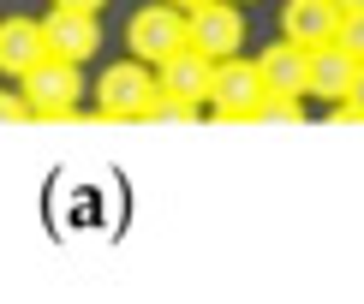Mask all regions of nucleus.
<instances>
[{
	"mask_svg": "<svg viewBox=\"0 0 364 304\" xmlns=\"http://www.w3.org/2000/svg\"><path fill=\"white\" fill-rule=\"evenodd\" d=\"M197 108H203V102L173 96V89H156V102H149V114H144V119H197Z\"/></svg>",
	"mask_w": 364,
	"mask_h": 304,
	"instance_id": "13",
	"label": "nucleus"
},
{
	"mask_svg": "<svg viewBox=\"0 0 364 304\" xmlns=\"http://www.w3.org/2000/svg\"><path fill=\"white\" fill-rule=\"evenodd\" d=\"M126 42L132 54L149 60V66H161L168 54L191 48V24H186V6H173V0H161V6H138L126 24Z\"/></svg>",
	"mask_w": 364,
	"mask_h": 304,
	"instance_id": "3",
	"label": "nucleus"
},
{
	"mask_svg": "<svg viewBox=\"0 0 364 304\" xmlns=\"http://www.w3.org/2000/svg\"><path fill=\"white\" fill-rule=\"evenodd\" d=\"M263 96H269V84L257 72V60H239V54L215 60V84H209V114L215 119H257Z\"/></svg>",
	"mask_w": 364,
	"mask_h": 304,
	"instance_id": "4",
	"label": "nucleus"
},
{
	"mask_svg": "<svg viewBox=\"0 0 364 304\" xmlns=\"http://www.w3.org/2000/svg\"><path fill=\"white\" fill-rule=\"evenodd\" d=\"M173 6H186V12H191V6H203V0H173Z\"/></svg>",
	"mask_w": 364,
	"mask_h": 304,
	"instance_id": "19",
	"label": "nucleus"
},
{
	"mask_svg": "<svg viewBox=\"0 0 364 304\" xmlns=\"http://www.w3.org/2000/svg\"><path fill=\"white\" fill-rule=\"evenodd\" d=\"M257 72H263L269 89H287V96H305L311 89V48H299L293 36H281L275 48L257 54Z\"/></svg>",
	"mask_w": 364,
	"mask_h": 304,
	"instance_id": "9",
	"label": "nucleus"
},
{
	"mask_svg": "<svg viewBox=\"0 0 364 304\" xmlns=\"http://www.w3.org/2000/svg\"><path fill=\"white\" fill-rule=\"evenodd\" d=\"M341 48L346 54H353V60H364V12H346V18H341Z\"/></svg>",
	"mask_w": 364,
	"mask_h": 304,
	"instance_id": "15",
	"label": "nucleus"
},
{
	"mask_svg": "<svg viewBox=\"0 0 364 304\" xmlns=\"http://www.w3.org/2000/svg\"><path fill=\"white\" fill-rule=\"evenodd\" d=\"M42 60H48V30H42V18H6L0 24V72L6 78H24Z\"/></svg>",
	"mask_w": 364,
	"mask_h": 304,
	"instance_id": "8",
	"label": "nucleus"
},
{
	"mask_svg": "<svg viewBox=\"0 0 364 304\" xmlns=\"http://www.w3.org/2000/svg\"><path fill=\"white\" fill-rule=\"evenodd\" d=\"M186 24H191V48H197V54H209V60L239 54L245 18H239L233 0H203V6H191V12H186Z\"/></svg>",
	"mask_w": 364,
	"mask_h": 304,
	"instance_id": "5",
	"label": "nucleus"
},
{
	"mask_svg": "<svg viewBox=\"0 0 364 304\" xmlns=\"http://www.w3.org/2000/svg\"><path fill=\"white\" fill-rule=\"evenodd\" d=\"M161 89H173V96H191V102H209V84H215V60L197 54V48H179L156 66Z\"/></svg>",
	"mask_w": 364,
	"mask_h": 304,
	"instance_id": "10",
	"label": "nucleus"
},
{
	"mask_svg": "<svg viewBox=\"0 0 364 304\" xmlns=\"http://www.w3.org/2000/svg\"><path fill=\"white\" fill-rule=\"evenodd\" d=\"M341 119H364V60H358V72H353L346 102H335V126H341Z\"/></svg>",
	"mask_w": 364,
	"mask_h": 304,
	"instance_id": "14",
	"label": "nucleus"
},
{
	"mask_svg": "<svg viewBox=\"0 0 364 304\" xmlns=\"http://www.w3.org/2000/svg\"><path fill=\"white\" fill-rule=\"evenodd\" d=\"M341 18H346L341 0H287V12H281V36H293L299 48H323V42L341 36Z\"/></svg>",
	"mask_w": 364,
	"mask_h": 304,
	"instance_id": "6",
	"label": "nucleus"
},
{
	"mask_svg": "<svg viewBox=\"0 0 364 304\" xmlns=\"http://www.w3.org/2000/svg\"><path fill=\"white\" fill-rule=\"evenodd\" d=\"M353 72L358 60L341 48V42H323V48H311V96L323 102H346V89H353Z\"/></svg>",
	"mask_w": 364,
	"mask_h": 304,
	"instance_id": "11",
	"label": "nucleus"
},
{
	"mask_svg": "<svg viewBox=\"0 0 364 304\" xmlns=\"http://www.w3.org/2000/svg\"><path fill=\"white\" fill-rule=\"evenodd\" d=\"M12 119H36V114H30V102H24V89H18V96L0 89V126H12Z\"/></svg>",
	"mask_w": 364,
	"mask_h": 304,
	"instance_id": "16",
	"label": "nucleus"
},
{
	"mask_svg": "<svg viewBox=\"0 0 364 304\" xmlns=\"http://www.w3.org/2000/svg\"><path fill=\"white\" fill-rule=\"evenodd\" d=\"M54 6H72V12H102V0H54Z\"/></svg>",
	"mask_w": 364,
	"mask_h": 304,
	"instance_id": "17",
	"label": "nucleus"
},
{
	"mask_svg": "<svg viewBox=\"0 0 364 304\" xmlns=\"http://www.w3.org/2000/svg\"><path fill=\"white\" fill-rule=\"evenodd\" d=\"M341 6H346V12H364V0H341Z\"/></svg>",
	"mask_w": 364,
	"mask_h": 304,
	"instance_id": "18",
	"label": "nucleus"
},
{
	"mask_svg": "<svg viewBox=\"0 0 364 304\" xmlns=\"http://www.w3.org/2000/svg\"><path fill=\"white\" fill-rule=\"evenodd\" d=\"M42 30H48V54L60 60H84L96 54L102 30H96V12H72V6H48V18H42Z\"/></svg>",
	"mask_w": 364,
	"mask_h": 304,
	"instance_id": "7",
	"label": "nucleus"
},
{
	"mask_svg": "<svg viewBox=\"0 0 364 304\" xmlns=\"http://www.w3.org/2000/svg\"><path fill=\"white\" fill-rule=\"evenodd\" d=\"M257 119H275V126H299L305 119V102L287 96V89H269L263 102H257Z\"/></svg>",
	"mask_w": 364,
	"mask_h": 304,
	"instance_id": "12",
	"label": "nucleus"
},
{
	"mask_svg": "<svg viewBox=\"0 0 364 304\" xmlns=\"http://www.w3.org/2000/svg\"><path fill=\"white\" fill-rule=\"evenodd\" d=\"M156 89H161V78H149V60H138V54L119 60L96 84V119H144Z\"/></svg>",
	"mask_w": 364,
	"mask_h": 304,
	"instance_id": "2",
	"label": "nucleus"
},
{
	"mask_svg": "<svg viewBox=\"0 0 364 304\" xmlns=\"http://www.w3.org/2000/svg\"><path fill=\"white\" fill-rule=\"evenodd\" d=\"M78 96H84L78 60L48 54L42 66L24 72V102H30V114H36V119H78Z\"/></svg>",
	"mask_w": 364,
	"mask_h": 304,
	"instance_id": "1",
	"label": "nucleus"
}]
</instances>
